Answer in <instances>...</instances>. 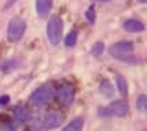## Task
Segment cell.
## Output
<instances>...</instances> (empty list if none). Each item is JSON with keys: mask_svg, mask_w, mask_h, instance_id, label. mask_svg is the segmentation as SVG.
<instances>
[{"mask_svg": "<svg viewBox=\"0 0 147 131\" xmlns=\"http://www.w3.org/2000/svg\"><path fill=\"white\" fill-rule=\"evenodd\" d=\"M63 122V116L57 112H47L43 113L33 120V126L37 130H51V128H57L62 124Z\"/></svg>", "mask_w": 147, "mask_h": 131, "instance_id": "1", "label": "cell"}, {"mask_svg": "<svg viewBox=\"0 0 147 131\" xmlns=\"http://www.w3.org/2000/svg\"><path fill=\"white\" fill-rule=\"evenodd\" d=\"M62 31H63V23L62 19L58 15H52L48 23H47V38L52 45H58L62 38Z\"/></svg>", "mask_w": 147, "mask_h": 131, "instance_id": "2", "label": "cell"}, {"mask_svg": "<svg viewBox=\"0 0 147 131\" xmlns=\"http://www.w3.org/2000/svg\"><path fill=\"white\" fill-rule=\"evenodd\" d=\"M52 97H54V87L51 85H44L30 94L29 101L34 106H43L45 104H48Z\"/></svg>", "mask_w": 147, "mask_h": 131, "instance_id": "3", "label": "cell"}, {"mask_svg": "<svg viewBox=\"0 0 147 131\" xmlns=\"http://www.w3.org/2000/svg\"><path fill=\"white\" fill-rule=\"evenodd\" d=\"M25 29H26V23L25 21L22 18H18L15 17L10 21L8 23V27H7V37L10 41H19L21 38L24 37V33H25Z\"/></svg>", "mask_w": 147, "mask_h": 131, "instance_id": "4", "label": "cell"}, {"mask_svg": "<svg viewBox=\"0 0 147 131\" xmlns=\"http://www.w3.org/2000/svg\"><path fill=\"white\" fill-rule=\"evenodd\" d=\"M135 47L132 41H120V43H115L114 45L110 47V55L115 59H121L125 60L127 57L131 56V53L134 52Z\"/></svg>", "mask_w": 147, "mask_h": 131, "instance_id": "5", "label": "cell"}, {"mask_svg": "<svg viewBox=\"0 0 147 131\" xmlns=\"http://www.w3.org/2000/svg\"><path fill=\"white\" fill-rule=\"evenodd\" d=\"M103 115L105 116H109V115H114V116H118V118H122L128 113V104L124 100H117L113 101L107 108H105L103 111Z\"/></svg>", "mask_w": 147, "mask_h": 131, "instance_id": "6", "label": "cell"}, {"mask_svg": "<svg viewBox=\"0 0 147 131\" xmlns=\"http://www.w3.org/2000/svg\"><path fill=\"white\" fill-rule=\"evenodd\" d=\"M74 96H76V92H74L73 86H70V85H62L57 90L58 101L65 106L70 105L71 102L74 101Z\"/></svg>", "mask_w": 147, "mask_h": 131, "instance_id": "7", "label": "cell"}, {"mask_svg": "<svg viewBox=\"0 0 147 131\" xmlns=\"http://www.w3.org/2000/svg\"><path fill=\"white\" fill-rule=\"evenodd\" d=\"M13 115L15 120H18L19 123H28V122H32V112L30 109H28L26 106H15L13 111Z\"/></svg>", "mask_w": 147, "mask_h": 131, "instance_id": "8", "label": "cell"}, {"mask_svg": "<svg viewBox=\"0 0 147 131\" xmlns=\"http://www.w3.org/2000/svg\"><path fill=\"white\" fill-rule=\"evenodd\" d=\"M122 27L129 33H139L144 30V25L139 19H125L122 22Z\"/></svg>", "mask_w": 147, "mask_h": 131, "instance_id": "9", "label": "cell"}, {"mask_svg": "<svg viewBox=\"0 0 147 131\" xmlns=\"http://www.w3.org/2000/svg\"><path fill=\"white\" fill-rule=\"evenodd\" d=\"M52 7V0H36V13L40 17H44L50 13Z\"/></svg>", "mask_w": 147, "mask_h": 131, "instance_id": "10", "label": "cell"}, {"mask_svg": "<svg viewBox=\"0 0 147 131\" xmlns=\"http://www.w3.org/2000/svg\"><path fill=\"white\" fill-rule=\"evenodd\" d=\"M83 127H84V119L74 118L62 131H83Z\"/></svg>", "mask_w": 147, "mask_h": 131, "instance_id": "11", "label": "cell"}, {"mask_svg": "<svg viewBox=\"0 0 147 131\" xmlns=\"http://www.w3.org/2000/svg\"><path fill=\"white\" fill-rule=\"evenodd\" d=\"M115 83H117V89H118L120 94L124 96V97H127V96H128V83L125 81V78H124L122 75L118 74L115 76Z\"/></svg>", "mask_w": 147, "mask_h": 131, "instance_id": "12", "label": "cell"}, {"mask_svg": "<svg viewBox=\"0 0 147 131\" xmlns=\"http://www.w3.org/2000/svg\"><path fill=\"white\" fill-rule=\"evenodd\" d=\"M100 92L103 93V96H106L107 98H111L113 97V93H114V87L110 83L109 81H103L100 83Z\"/></svg>", "mask_w": 147, "mask_h": 131, "instance_id": "13", "label": "cell"}, {"mask_svg": "<svg viewBox=\"0 0 147 131\" xmlns=\"http://www.w3.org/2000/svg\"><path fill=\"white\" fill-rule=\"evenodd\" d=\"M77 43V31L76 30H71L66 38H65V45L67 47V48H71V47H74Z\"/></svg>", "mask_w": 147, "mask_h": 131, "instance_id": "14", "label": "cell"}, {"mask_svg": "<svg viewBox=\"0 0 147 131\" xmlns=\"http://www.w3.org/2000/svg\"><path fill=\"white\" fill-rule=\"evenodd\" d=\"M103 51H105V44L100 43V41H98V43L94 44V47H92V49H91V55L98 57L103 53Z\"/></svg>", "mask_w": 147, "mask_h": 131, "instance_id": "15", "label": "cell"}, {"mask_svg": "<svg viewBox=\"0 0 147 131\" xmlns=\"http://www.w3.org/2000/svg\"><path fill=\"white\" fill-rule=\"evenodd\" d=\"M136 106H138V109L140 111V112H144L147 108V97L146 94H142L140 97L138 98V101H136Z\"/></svg>", "mask_w": 147, "mask_h": 131, "instance_id": "16", "label": "cell"}, {"mask_svg": "<svg viewBox=\"0 0 147 131\" xmlns=\"http://www.w3.org/2000/svg\"><path fill=\"white\" fill-rule=\"evenodd\" d=\"M85 17H87V19H88V22H90V23H95V21H96L95 7L94 6L88 7V10H87V13H85Z\"/></svg>", "mask_w": 147, "mask_h": 131, "instance_id": "17", "label": "cell"}, {"mask_svg": "<svg viewBox=\"0 0 147 131\" xmlns=\"http://www.w3.org/2000/svg\"><path fill=\"white\" fill-rule=\"evenodd\" d=\"M8 101H10L8 96H0V105H6L8 104Z\"/></svg>", "mask_w": 147, "mask_h": 131, "instance_id": "18", "label": "cell"}, {"mask_svg": "<svg viewBox=\"0 0 147 131\" xmlns=\"http://www.w3.org/2000/svg\"><path fill=\"white\" fill-rule=\"evenodd\" d=\"M139 1H140V3H146V0H139Z\"/></svg>", "mask_w": 147, "mask_h": 131, "instance_id": "19", "label": "cell"}, {"mask_svg": "<svg viewBox=\"0 0 147 131\" xmlns=\"http://www.w3.org/2000/svg\"><path fill=\"white\" fill-rule=\"evenodd\" d=\"M99 1H111V0H99Z\"/></svg>", "mask_w": 147, "mask_h": 131, "instance_id": "20", "label": "cell"}]
</instances>
